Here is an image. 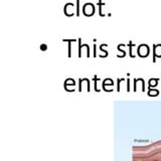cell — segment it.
I'll use <instances>...</instances> for the list:
<instances>
[{
	"label": "cell",
	"instance_id": "6da1fadb",
	"mask_svg": "<svg viewBox=\"0 0 161 161\" xmlns=\"http://www.w3.org/2000/svg\"><path fill=\"white\" fill-rule=\"evenodd\" d=\"M150 53V48L147 44H140L137 48V53L140 58H147Z\"/></svg>",
	"mask_w": 161,
	"mask_h": 161
},
{
	"label": "cell",
	"instance_id": "7a4b0ae2",
	"mask_svg": "<svg viewBox=\"0 0 161 161\" xmlns=\"http://www.w3.org/2000/svg\"><path fill=\"white\" fill-rule=\"evenodd\" d=\"M83 12L86 16H92L95 13V5L93 3H86L83 7Z\"/></svg>",
	"mask_w": 161,
	"mask_h": 161
},
{
	"label": "cell",
	"instance_id": "3957f363",
	"mask_svg": "<svg viewBox=\"0 0 161 161\" xmlns=\"http://www.w3.org/2000/svg\"><path fill=\"white\" fill-rule=\"evenodd\" d=\"M156 58H161V44H153V63L156 62Z\"/></svg>",
	"mask_w": 161,
	"mask_h": 161
},
{
	"label": "cell",
	"instance_id": "277c9868",
	"mask_svg": "<svg viewBox=\"0 0 161 161\" xmlns=\"http://www.w3.org/2000/svg\"><path fill=\"white\" fill-rule=\"evenodd\" d=\"M78 42H79V58L82 57V49L83 47L87 48V57H90V48H89V45L88 44H82V38H79L78 39Z\"/></svg>",
	"mask_w": 161,
	"mask_h": 161
},
{
	"label": "cell",
	"instance_id": "5b68a950",
	"mask_svg": "<svg viewBox=\"0 0 161 161\" xmlns=\"http://www.w3.org/2000/svg\"><path fill=\"white\" fill-rule=\"evenodd\" d=\"M75 9H77V8H75V5L73 3H67V4L64 5V12L65 15H67L68 12H69V10H70V11H72V13H74V10Z\"/></svg>",
	"mask_w": 161,
	"mask_h": 161
},
{
	"label": "cell",
	"instance_id": "8992f818",
	"mask_svg": "<svg viewBox=\"0 0 161 161\" xmlns=\"http://www.w3.org/2000/svg\"><path fill=\"white\" fill-rule=\"evenodd\" d=\"M158 80L159 79H150L149 80V87H155V86L158 85Z\"/></svg>",
	"mask_w": 161,
	"mask_h": 161
},
{
	"label": "cell",
	"instance_id": "52a82bcc",
	"mask_svg": "<svg viewBox=\"0 0 161 161\" xmlns=\"http://www.w3.org/2000/svg\"><path fill=\"white\" fill-rule=\"evenodd\" d=\"M129 53H130V57L131 58H135V55L133 54V47H135V44L132 43V42H129Z\"/></svg>",
	"mask_w": 161,
	"mask_h": 161
},
{
	"label": "cell",
	"instance_id": "ba28073f",
	"mask_svg": "<svg viewBox=\"0 0 161 161\" xmlns=\"http://www.w3.org/2000/svg\"><path fill=\"white\" fill-rule=\"evenodd\" d=\"M97 5L99 6V13H100V15H101V16H105V15L103 14V12H102V7H103V5H105V3H103V2L100 0Z\"/></svg>",
	"mask_w": 161,
	"mask_h": 161
},
{
	"label": "cell",
	"instance_id": "9c48e42d",
	"mask_svg": "<svg viewBox=\"0 0 161 161\" xmlns=\"http://www.w3.org/2000/svg\"><path fill=\"white\" fill-rule=\"evenodd\" d=\"M126 47L125 44H119L118 45V50H119V52H122V57H121V58H124L125 55H126L125 50L123 49V47Z\"/></svg>",
	"mask_w": 161,
	"mask_h": 161
},
{
	"label": "cell",
	"instance_id": "30bf717a",
	"mask_svg": "<svg viewBox=\"0 0 161 161\" xmlns=\"http://www.w3.org/2000/svg\"><path fill=\"white\" fill-rule=\"evenodd\" d=\"M159 94V91L158 90H153V89H150L149 92H148V95L149 96H152V97H154V96H157Z\"/></svg>",
	"mask_w": 161,
	"mask_h": 161
},
{
	"label": "cell",
	"instance_id": "8fae6325",
	"mask_svg": "<svg viewBox=\"0 0 161 161\" xmlns=\"http://www.w3.org/2000/svg\"><path fill=\"white\" fill-rule=\"evenodd\" d=\"M67 42H69V58H72V48H70V42H75L74 39H67Z\"/></svg>",
	"mask_w": 161,
	"mask_h": 161
},
{
	"label": "cell",
	"instance_id": "7c38bea8",
	"mask_svg": "<svg viewBox=\"0 0 161 161\" xmlns=\"http://www.w3.org/2000/svg\"><path fill=\"white\" fill-rule=\"evenodd\" d=\"M108 47V44H101V47H100V49L102 50V52H104V53H105V58H107V55H108V52L107 50H104V47Z\"/></svg>",
	"mask_w": 161,
	"mask_h": 161
},
{
	"label": "cell",
	"instance_id": "4fadbf2b",
	"mask_svg": "<svg viewBox=\"0 0 161 161\" xmlns=\"http://www.w3.org/2000/svg\"><path fill=\"white\" fill-rule=\"evenodd\" d=\"M77 16H80V0H77Z\"/></svg>",
	"mask_w": 161,
	"mask_h": 161
},
{
	"label": "cell",
	"instance_id": "5bb4252c",
	"mask_svg": "<svg viewBox=\"0 0 161 161\" xmlns=\"http://www.w3.org/2000/svg\"><path fill=\"white\" fill-rule=\"evenodd\" d=\"M94 42H95V43H94V57L96 58V55H97V50H96V48H97V47H96V42H97V40L94 39Z\"/></svg>",
	"mask_w": 161,
	"mask_h": 161
},
{
	"label": "cell",
	"instance_id": "9a60e30c",
	"mask_svg": "<svg viewBox=\"0 0 161 161\" xmlns=\"http://www.w3.org/2000/svg\"><path fill=\"white\" fill-rule=\"evenodd\" d=\"M40 49L43 50V52H44V50H47V44H42V45H40Z\"/></svg>",
	"mask_w": 161,
	"mask_h": 161
},
{
	"label": "cell",
	"instance_id": "2e32d148",
	"mask_svg": "<svg viewBox=\"0 0 161 161\" xmlns=\"http://www.w3.org/2000/svg\"><path fill=\"white\" fill-rule=\"evenodd\" d=\"M127 91H128V92L130 91V80L129 79L127 80Z\"/></svg>",
	"mask_w": 161,
	"mask_h": 161
},
{
	"label": "cell",
	"instance_id": "e0dca14e",
	"mask_svg": "<svg viewBox=\"0 0 161 161\" xmlns=\"http://www.w3.org/2000/svg\"><path fill=\"white\" fill-rule=\"evenodd\" d=\"M152 161H158V160H152Z\"/></svg>",
	"mask_w": 161,
	"mask_h": 161
}]
</instances>
